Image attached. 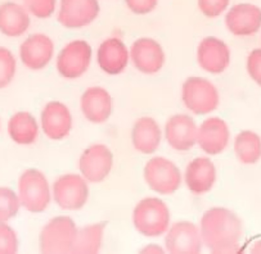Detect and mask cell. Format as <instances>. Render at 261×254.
<instances>
[{
    "label": "cell",
    "mask_w": 261,
    "mask_h": 254,
    "mask_svg": "<svg viewBox=\"0 0 261 254\" xmlns=\"http://www.w3.org/2000/svg\"><path fill=\"white\" fill-rule=\"evenodd\" d=\"M234 154L243 164H256L261 159V136L252 130H243L234 139Z\"/></svg>",
    "instance_id": "cell-26"
},
{
    "label": "cell",
    "mask_w": 261,
    "mask_h": 254,
    "mask_svg": "<svg viewBox=\"0 0 261 254\" xmlns=\"http://www.w3.org/2000/svg\"><path fill=\"white\" fill-rule=\"evenodd\" d=\"M21 207L18 194L14 190L0 186V222H8L14 218Z\"/></svg>",
    "instance_id": "cell-27"
},
{
    "label": "cell",
    "mask_w": 261,
    "mask_h": 254,
    "mask_svg": "<svg viewBox=\"0 0 261 254\" xmlns=\"http://www.w3.org/2000/svg\"><path fill=\"white\" fill-rule=\"evenodd\" d=\"M203 248L199 226L193 222L179 221L165 233V249L172 254H198Z\"/></svg>",
    "instance_id": "cell-10"
},
{
    "label": "cell",
    "mask_w": 261,
    "mask_h": 254,
    "mask_svg": "<svg viewBox=\"0 0 261 254\" xmlns=\"http://www.w3.org/2000/svg\"><path fill=\"white\" fill-rule=\"evenodd\" d=\"M17 72V61L9 49L0 46V89H4L13 81Z\"/></svg>",
    "instance_id": "cell-28"
},
{
    "label": "cell",
    "mask_w": 261,
    "mask_h": 254,
    "mask_svg": "<svg viewBox=\"0 0 261 254\" xmlns=\"http://www.w3.org/2000/svg\"><path fill=\"white\" fill-rule=\"evenodd\" d=\"M140 253H144V254H164V253H167L166 249L162 248V246L160 245H156V244H148V245H146L144 248L140 249Z\"/></svg>",
    "instance_id": "cell-34"
},
{
    "label": "cell",
    "mask_w": 261,
    "mask_h": 254,
    "mask_svg": "<svg viewBox=\"0 0 261 254\" xmlns=\"http://www.w3.org/2000/svg\"><path fill=\"white\" fill-rule=\"evenodd\" d=\"M18 198L21 206L30 213H41L50 204L51 187L48 179L36 168L22 172L18 180Z\"/></svg>",
    "instance_id": "cell-3"
},
{
    "label": "cell",
    "mask_w": 261,
    "mask_h": 254,
    "mask_svg": "<svg viewBox=\"0 0 261 254\" xmlns=\"http://www.w3.org/2000/svg\"><path fill=\"white\" fill-rule=\"evenodd\" d=\"M77 225L70 216H57L45 223L39 236L40 251L45 254L72 253Z\"/></svg>",
    "instance_id": "cell-4"
},
{
    "label": "cell",
    "mask_w": 261,
    "mask_h": 254,
    "mask_svg": "<svg viewBox=\"0 0 261 254\" xmlns=\"http://www.w3.org/2000/svg\"><path fill=\"white\" fill-rule=\"evenodd\" d=\"M248 253L261 254V239H258V240L253 241V243L251 244V246L248 248Z\"/></svg>",
    "instance_id": "cell-35"
},
{
    "label": "cell",
    "mask_w": 261,
    "mask_h": 254,
    "mask_svg": "<svg viewBox=\"0 0 261 254\" xmlns=\"http://www.w3.org/2000/svg\"><path fill=\"white\" fill-rule=\"evenodd\" d=\"M130 61V50L119 38H108L97 50L98 66L107 75L116 76L126 70Z\"/></svg>",
    "instance_id": "cell-19"
},
{
    "label": "cell",
    "mask_w": 261,
    "mask_h": 254,
    "mask_svg": "<svg viewBox=\"0 0 261 254\" xmlns=\"http://www.w3.org/2000/svg\"><path fill=\"white\" fill-rule=\"evenodd\" d=\"M54 55V43L45 34L29 36L19 48V58L24 67L31 71L44 70Z\"/></svg>",
    "instance_id": "cell-16"
},
{
    "label": "cell",
    "mask_w": 261,
    "mask_h": 254,
    "mask_svg": "<svg viewBox=\"0 0 261 254\" xmlns=\"http://www.w3.org/2000/svg\"><path fill=\"white\" fill-rule=\"evenodd\" d=\"M246 70L251 80L261 88V48L253 49L246 61Z\"/></svg>",
    "instance_id": "cell-32"
},
{
    "label": "cell",
    "mask_w": 261,
    "mask_h": 254,
    "mask_svg": "<svg viewBox=\"0 0 261 254\" xmlns=\"http://www.w3.org/2000/svg\"><path fill=\"white\" fill-rule=\"evenodd\" d=\"M225 26L234 36L255 35L261 30V8L252 3L234 4L226 11Z\"/></svg>",
    "instance_id": "cell-11"
},
{
    "label": "cell",
    "mask_w": 261,
    "mask_h": 254,
    "mask_svg": "<svg viewBox=\"0 0 261 254\" xmlns=\"http://www.w3.org/2000/svg\"><path fill=\"white\" fill-rule=\"evenodd\" d=\"M170 209L162 199L149 196L135 206L133 211V223L139 234L147 238L164 235L170 228Z\"/></svg>",
    "instance_id": "cell-2"
},
{
    "label": "cell",
    "mask_w": 261,
    "mask_h": 254,
    "mask_svg": "<svg viewBox=\"0 0 261 254\" xmlns=\"http://www.w3.org/2000/svg\"><path fill=\"white\" fill-rule=\"evenodd\" d=\"M92 46L84 40H73L62 48L57 57V71L67 80L80 78L92 63Z\"/></svg>",
    "instance_id": "cell-9"
},
{
    "label": "cell",
    "mask_w": 261,
    "mask_h": 254,
    "mask_svg": "<svg viewBox=\"0 0 261 254\" xmlns=\"http://www.w3.org/2000/svg\"><path fill=\"white\" fill-rule=\"evenodd\" d=\"M125 4L134 14L144 16L152 13L156 9L159 0H125Z\"/></svg>",
    "instance_id": "cell-33"
},
{
    "label": "cell",
    "mask_w": 261,
    "mask_h": 254,
    "mask_svg": "<svg viewBox=\"0 0 261 254\" xmlns=\"http://www.w3.org/2000/svg\"><path fill=\"white\" fill-rule=\"evenodd\" d=\"M40 125L44 134L50 140H62L72 130V115L66 104L49 102L41 110Z\"/></svg>",
    "instance_id": "cell-18"
},
{
    "label": "cell",
    "mask_w": 261,
    "mask_h": 254,
    "mask_svg": "<svg viewBox=\"0 0 261 254\" xmlns=\"http://www.w3.org/2000/svg\"><path fill=\"white\" fill-rule=\"evenodd\" d=\"M144 181L152 191L161 195H170L178 191L183 181L180 168L167 158L153 157L144 166Z\"/></svg>",
    "instance_id": "cell-5"
},
{
    "label": "cell",
    "mask_w": 261,
    "mask_h": 254,
    "mask_svg": "<svg viewBox=\"0 0 261 254\" xmlns=\"http://www.w3.org/2000/svg\"><path fill=\"white\" fill-rule=\"evenodd\" d=\"M197 62L199 67L208 73H223L230 65V49L215 36H207L197 48Z\"/></svg>",
    "instance_id": "cell-14"
},
{
    "label": "cell",
    "mask_w": 261,
    "mask_h": 254,
    "mask_svg": "<svg viewBox=\"0 0 261 254\" xmlns=\"http://www.w3.org/2000/svg\"><path fill=\"white\" fill-rule=\"evenodd\" d=\"M181 100L194 115H208L218 108L220 95L211 81L203 77H188L181 86Z\"/></svg>",
    "instance_id": "cell-6"
},
{
    "label": "cell",
    "mask_w": 261,
    "mask_h": 254,
    "mask_svg": "<svg viewBox=\"0 0 261 254\" xmlns=\"http://www.w3.org/2000/svg\"><path fill=\"white\" fill-rule=\"evenodd\" d=\"M18 235L7 222H0V254H14L18 251Z\"/></svg>",
    "instance_id": "cell-29"
},
{
    "label": "cell",
    "mask_w": 261,
    "mask_h": 254,
    "mask_svg": "<svg viewBox=\"0 0 261 254\" xmlns=\"http://www.w3.org/2000/svg\"><path fill=\"white\" fill-rule=\"evenodd\" d=\"M161 140V127L154 118L142 117L135 121L132 130V143L135 150L142 154H152L159 149Z\"/></svg>",
    "instance_id": "cell-23"
},
{
    "label": "cell",
    "mask_w": 261,
    "mask_h": 254,
    "mask_svg": "<svg viewBox=\"0 0 261 254\" xmlns=\"http://www.w3.org/2000/svg\"><path fill=\"white\" fill-rule=\"evenodd\" d=\"M107 222H97L92 225L77 228L75 243H73V254H95L102 249L105 230Z\"/></svg>",
    "instance_id": "cell-25"
},
{
    "label": "cell",
    "mask_w": 261,
    "mask_h": 254,
    "mask_svg": "<svg viewBox=\"0 0 261 254\" xmlns=\"http://www.w3.org/2000/svg\"><path fill=\"white\" fill-rule=\"evenodd\" d=\"M51 196L60 208L65 211H79L89 199V182L81 175H62L53 182Z\"/></svg>",
    "instance_id": "cell-7"
},
{
    "label": "cell",
    "mask_w": 261,
    "mask_h": 254,
    "mask_svg": "<svg viewBox=\"0 0 261 254\" xmlns=\"http://www.w3.org/2000/svg\"><path fill=\"white\" fill-rule=\"evenodd\" d=\"M31 24V14L24 6L14 2L0 4V33L8 38H19Z\"/></svg>",
    "instance_id": "cell-22"
},
{
    "label": "cell",
    "mask_w": 261,
    "mask_h": 254,
    "mask_svg": "<svg viewBox=\"0 0 261 254\" xmlns=\"http://www.w3.org/2000/svg\"><path fill=\"white\" fill-rule=\"evenodd\" d=\"M230 140V130L223 118L210 117L198 126L197 144L208 155L221 154Z\"/></svg>",
    "instance_id": "cell-15"
},
{
    "label": "cell",
    "mask_w": 261,
    "mask_h": 254,
    "mask_svg": "<svg viewBox=\"0 0 261 254\" xmlns=\"http://www.w3.org/2000/svg\"><path fill=\"white\" fill-rule=\"evenodd\" d=\"M203 246L211 253H238L243 238V223L236 212L225 207L207 209L199 221Z\"/></svg>",
    "instance_id": "cell-1"
},
{
    "label": "cell",
    "mask_w": 261,
    "mask_h": 254,
    "mask_svg": "<svg viewBox=\"0 0 261 254\" xmlns=\"http://www.w3.org/2000/svg\"><path fill=\"white\" fill-rule=\"evenodd\" d=\"M196 121L188 115H175L170 117L165 125V139L172 149L188 152L197 144Z\"/></svg>",
    "instance_id": "cell-17"
},
{
    "label": "cell",
    "mask_w": 261,
    "mask_h": 254,
    "mask_svg": "<svg viewBox=\"0 0 261 254\" xmlns=\"http://www.w3.org/2000/svg\"><path fill=\"white\" fill-rule=\"evenodd\" d=\"M77 168L89 184L105 181L113 168L112 150L105 144L90 145L79 158Z\"/></svg>",
    "instance_id": "cell-8"
},
{
    "label": "cell",
    "mask_w": 261,
    "mask_h": 254,
    "mask_svg": "<svg viewBox=\"0 0 261 254\" xmlns=\"http://www.w3.org/2000/svg\"><path fill=\"white\" fill-rule=\"evenodd\" d=\"M130 59L139 72L154 75L164 68L166 55L159 41L151 38H140L130 48Z\"/></svg>",
    "instance_id": "cell-12"
},
{
    "label": "cell",
    "mask_w": 261,
    "mask_h": 254,
    "mask_svg": "<svg viewBox=\"0 0 261 254\" xmlns=\"http://www.w3.org/2000/svg\"><path fill=\"white\" fill-rule=\"evenodd\" d=\"M184 182L191 193L203 195L215 186L216 167L207 157H198L187 166Z\"/></svg>",
    "instance_id": "cell-21"
},
{
    "label": "cell",
    "mask_w": 261,
    "mask_h": 254,
    "mask_svg": "<svg viewBox=\"0 0 261 254\" xmlns=\"http://www.w3.org/2000/svg\"><path fill=\"white\" fill-rule=\"evenodd\" d=\"M99 12L98 0H61L57 18L66 29H83L93 23Z\"/></svg>",
    "instance_id": "cell-13"
},
{
    "label": "cell",
    "mask_w": 261,
    "mask_h": 254,
    "mask_svg": "<svg viewBox=\"0 0 261 254\" xmlns=\"http://www.w3.org/2000/svg\"><path fill=\"white\" fill-rule=\"evenodd\" d=\"M84 117L92 123H105L113 112V99L102 86L86 89L80 99Z\"/></svg>",
    "instance_id": "cell-20"
},
{
    "label": "cell",
    "mask_w": 261,
    "mask_h": 254,
    "mask_svg": "<svg viewBox=\"0 0 261 254\" xmlns=\"http://www.w3.org/2000/svg\"><path fill=\"white\" fill-rule=\"evenodd\" d=\"M0 126H2V121H0Z\"/></svg>",
    "instance_id": "cell-36"
},
{
    "label": "cell",
    "mask_w": 261,
    "mask_h": 254,
    "mask_svg": "<svg viewBox=\"0 0 261 254\" xmlns=\"http://www.w3.org/2000/svg\"><path fill=\"white\" fill-rule=\"evenodd\" d=\"M24 8L36 18H49L56 12L57 0H23Z\"/></svg>",
    "instance_id": "cell-30"
},
{
    "label": "cell",
    "mask_w": 261,
    "mask_h": 254,
    "mask_svg": "<svg viewBox=\"0 0 261 254\" xmlns=\"http://www.w3.org/2000/svg\"><path fill=\"white\" fill-rule=\"evenodd\" d=\"M230 0H197L199 12L207 18H218L229 8Z\"/></svg>",
    "instance_id": "cell-31"
},
{
    "label": "cell",
    "mask_w": 261,
    "mask_h": 254,
    "mask_svg": "<svg viewBox=\"0 0 261 254\" xmlns=\"http://www.w3.org/2000/svg\"><path fill=\"white\" fill-rule=\"evenodd\" d=\"M8 135L18 145H30L39 136L38 120L30 112H17L8 121Z\"/></svg>",
    "instance_id": "cell-24"
}]
</instances>
